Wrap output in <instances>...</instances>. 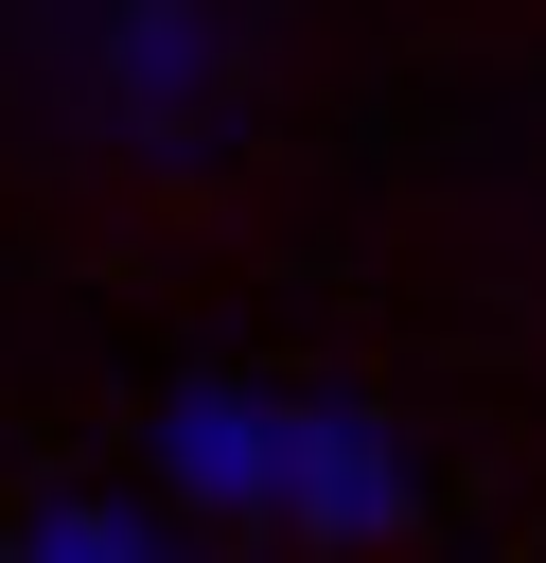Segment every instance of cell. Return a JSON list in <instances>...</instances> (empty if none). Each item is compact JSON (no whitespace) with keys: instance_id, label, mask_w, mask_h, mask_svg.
<instances>
[{"instance_id":"1","label":"cell","mask_w":546,"mask_h":563,"mask_svg":"<svg viewBox=\"0 0 546 563\" xmlns=\"http://www.w3.org/2000/svg\"><path fill=\"white\" fill-rule=\"evenodd\" d=\"M53 88H70L88 141H123V158H159V176L229 158V123H247V53H229L211 0H70Z\"/></svg>"},{"instance_id":"2","label":"cell","mask_w":546,"mask_h":563,"mask_svg":"<svg viewBox=\"0 0 546 563\" xmlns=\"http://www.w3.org/2000/svg\"><path fill=\"white\" fill-rule=\"evenodd\" d=\"M405 510H423L405 440H387L370 405H335V387H282V493H264V528H299V545H387Z\"/></svg>"},{"instance_id":"3","label":"cell","mask_w":546,"mask_h":563,"mask_svg":"<svg viewBox=\"0 0 546 563\" xmlns=\"http://www.w3.org/2000/svg\"><path fill=\"white\" fill-rule=\"evenodd\" d=\"M159 475H176L194 510L264 528V493H282V387H176V405H159Z\"/></svg>"},{"instance_id":"4","label":"cell","mask_w":546,"mask_h":563,"mask_svg":"<svg viewBox=\"0 0 546 563\" xmlns=\"http://www.w3.org/2000/svg\"><path fill=\"white\" fill-rule=\"evenodd\" d=\"M18 563H176L141 510H106V493H53L35 528H18Z\"/></svg>"},{"instance_id":"5","label":"cell","mask_w":546,"mask_h":563,"mask_svg":"<svg viewBox=\"0 0 546 563\" xmlns=\"http://www.w3.org/2000/svg\"><path fill=\"white\" fill-rule=\"evenodd\" d=\"M0 563H18V528H0Z\"/></svg>"}]
</instances>
